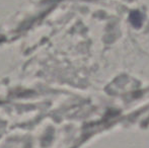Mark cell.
Listing matches in <instances>:
<instances>
[{"label": "cell", "mask_w": 149, "mask_h": 148, "mask_svg": "<svg viewBox=\"0 0 149 148\" xmlns=\"http://www.w3.org/2000/svg\"><path fill=\"white\" fill-rule=\"evenodd\" d=\"M130 22H132L134 26L136 28H139L141 26L142 22V15L139 11H133L131 14H130Z\"/></svg>", "instance_id": "6da1fadb"}]
</instances>
